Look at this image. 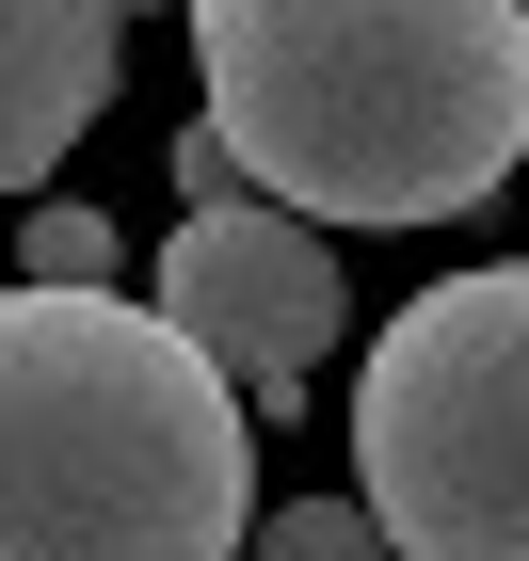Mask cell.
I'll list each match as a JSON object with an SVG mask.
<instances>
[{
  "instance_id": "1",
  "label": "cell",
  "mask_w": 529,
  "mask_h": 561,
  "mask_svg": "<svg viewBox=\"0 0 529 561\" xmlns=\"http://www.w3.org/2000/svg\"><path fill=\"white\" fill-rule=\"evenodd\" d=\"M241 193L449 225L529 161V0H176Z\"/></svg>"
},
{
  "instance_id": "2",
  "label": "cell",
  "mask_w": 529,
  "mask_h": 561,
  "mask_svg": "<svg viewBox=\"0 0 529 561\" xmlns=\"http://www.w3.org/2000/svg\"><path fill=\"white\" fill-rule=\"evenodd\" d=\"M241 401L129 289H0V561H241Z\"/></svg>"
},
{
  "instance_id": "3",
  "label": "cell",
  "mask_w": 529,
  "mask_h": 561,
  "mask_svg": "<svg viewBox=\"0 0 529 561\" xmlns=\"http://www.w3.org/2000/svg\"><path fill=\"white\" fill-rule=\"evenodd\" d=\"M353 497L401 561H529V257L449 273L369 337Z\"/></svg>"
},
{
  "instance_id": "4",
  "label": "cell",
  "mask_w": 529,
  "mask_h": 561,
  "mask_svg": "<svg viewBox=\"0 0 529 561\" xmlns=\"http://www.w3.org/2000/svg\"><path fill=\"white\" fill-rule=\"evenodd\" d=\"M161 321L225 369V401L289 417V401L321 386V353L353 337V273H337V241H321L306 209L225 193V209H176V241H161Z\"/></svg>"
},
{
  "instance_id": "5",
  "label": "cell",
  "mask_w": 529,
  "mask_h": 561,
  "mask_svg": "<svg viewBox=\"0 0 529 561\" xmlns=\"http://www.w3.org/2000/svg\"><path fill=\"white\" fill-rule=\"evenodd\" d=\"M129 0H0V193H48L65 145L113 113Z\"/></svg>"
},
{
  "instance_id": "6",
  "label": "cell",
  "mask_w": 529,
  "mask_h": 561,
  "mask_svg": "<svg viewBox=\"0 0 529 561\" xmlns=\"http://www.w3.org/2000/svg\"><path fill=\"white\" fill-rule=\"evenodd\" d=\"M16 289H129V241H113L96 209H65V193H48V209L16 225Z\"/></svg>"
},
{
  "instance_id": "7",
  "label": "cell",
  "mask_w": 529,
  "mask_h": 561,
  "mask_svg": "<svg viewBox=\"0 0 529 561\" xmlns=\"http://www.w3.org/2000/svg\"><path fill=\"white\" fill-rule=\"evenodd\" d=\"M241 561H401V546L369 529V497H289V514L241 529Z\"/></svg>"
},
{
  "instance_id": "8",
  "label": "cell",
  "mask_w": 529,
  "mask_h": 561,
  "mask_svg": "<svg viewBox=\"0 0 529 561\" xmlns=\"http://www.w3.org/2000/svg\"><path fill=\"white\" fill-rule=\"evenodd\" d=\"M225 193H241V161H225V129L193 113V129H176V209H225Z\"/></svg>"
}]
</instances>
